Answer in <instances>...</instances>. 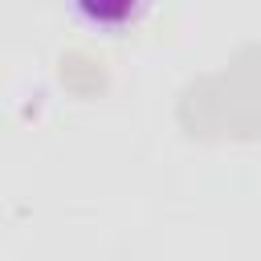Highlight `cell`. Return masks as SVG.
<instances>
[{"mask_svg": "<svg viewBox=\"0 0 261 261\" xmlns=\"http://www.w3.org/2000/svg\"><path fill=\"white\" fill-rule=\"evenodd\" d=\"M82 8L90 16H98V20H122L135 8V0H82Z\"/></svg>", "mask_w": 261, "mask_h": 261, "instance_id": "3957f363", "label": "cell"}, {"mask_svg": "<svg viewBox=\"0 0 261 261\" xmlns=\"http://www.w3.org/2000/svg\"><path fill=\"white\" fill-rule=\"evenodd\" d=\"M175 118L192 139L261 135V41H245L220 69L188 77L175 94Z\"/></svg>", "mask_w": 261, "mask_h": 261, "instance_id": "6da1fadb", "label": "cell"}, {"mask_svg": "<svg viewBox=\"0 0 261 261\" xmlns=\"http://www.w3.org/2000/svg\"><path fill=\"white\" fill-rule=\"evenodd\" d=\"M57 77H61L65 90L90 98V94H98V90L106 86V61H102L98 53L73 45V49H65V53L57 57Z\"/></svg>", "mask_w": 261, "mask_h": 261, "instance_id": "7a4b0ae2", "label": "cell"}]
</instances>
